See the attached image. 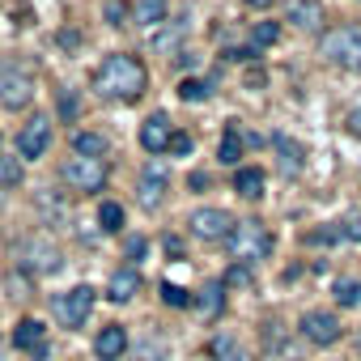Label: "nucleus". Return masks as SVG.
Here are the masks:
<instances>
[{"label":"nucleus","instance_id":"a878e982","mask_svg":"<svg viewBox=\"0 0 361 361\" xmlns=\"http://www.w3.org/2000/svg\"><path fill=\"white\" fill-rule=\"evenodd\" d=\"M276 39H281V26H276V22H259V26L251 30V47H259V51L272 47Z\"/></svg>","mask_w":361,"mask_h":361},{"label":"nucleus","instance_id":"c85d7f7f","mask_svg":"<svg viewBox=\"0 0 361 361\" xmlns=\"http://www.w3.org/2000/svg\"><path fill=\"white\" fill-rule=\"evenodd\" d=\"M340 238H344V243H361V213H348V217L340 221Z\"/></svg>","mask_w":361,"mask_h":361},{"label":"nucleus","instance_id":"6e6552de","mask_svg":"<svg viewBox=\"0 0 361 361\" xmlns=\"http://www.w3.org/2000/svg\"><path fill=\"white\" fill-rule=\"evenodd\" d=\"M188 230H192L196 238H204V243H221V238H230L234 217H230L226 209H196V213L188 217Z\"/></svg>","mask_w":361,"mask_h":361},{"label":"nucleus","instance_id":"aec40b11","mask_svg":"<svg viewBox=\"0 0 361 361\" xmlns=\"http://www.w3.org/2000/svg\"><path fill=\"white\" fill-rule=\"evenodd\" d=\"M234 192L247 196V200H259V196H264V170H255V166H238V174H234Z\"/></svg>","mask_w":361,"mask_h":361},{"label":"nucleus","instance_id":"4468645a","mask_svg":"<svg viewBox=\"0 0 361 361\" xmlns=\"http://www.w3.org/2000/svg\"><path fill=\"white\" fill-rule=\"evenodd\" d=\"M94 353H98L102 361H119V357L128 353V327H123V323H106V327L98 331V340H94Z\"/></svg>","mask_w":361,"mask_h":361},{"label":"nucleus","instance_id":"cd10ccee","mask_svg":"<svg viewBox=\"0 0 361 361\" xmlns=\"http://www.w3.org/2000/svg\"><path fill=\"white\" fill-rule=\"evenodd\" d=\"M221 302H226V281H221V285L213 281V285H204V289H200V306H204V310H217Z\"/></svg>","mask_w":361,"mask_h":361},{"label":"nucleus","instance_id":"9d476101","mask_svg":"<svg viewBox=\"0 0 361 361\" xmlns=\"http://www.w3.org/2000/svg\"><path fill=\"white\" fill-rule=\"evenodd\" d=\"M170 140H174V128H170V115H149L145 123H140V149L145 153H153V157H161V153H170Z\"/></svg>","mask_w":361,"mask_h":361},{"label":"nucleus","instance_id":"6ab92c4d","mask_svg":"<svg viewBox=\"0 0 361 361\" xmlns=\"http://www.w3.org/2000/svg\"><path fill=\"white\" fill-rule=\"evenodd\" d=\"M43 336H47V327H43L39 319H22V323L13 327V344H18L22 353H35V348H43Z\"/></svg>","mask_w":361,"mask_h":361},{"label":"nucleus","instance_id":"b1692460","mask_svg":"<svg viewBox=\"0 0 361 361\" xmlns=\"http://www.w3.org/2000/svg\"><path fill=\"white\" fill-rule=\"evenodd\" d=\"M209 94H213L209 81H196V77H183V81H178V98H183V102H204Z\"/></svg>","mask_w":361,"mask_h":361},{"label":"nucleus","instance_id":"f8f14e48","mask_svg":"<svg viewBox=\"0 0 361 361\" xmlns=\"http://www.w3.org/2000/svg\"><path fill=\"white\" fill-rule=\"evenodd\" d=\"M188 26H192L188 13H183V18H174V22H161L157 30H149V47H153V51H174L178 43L188 39Z\"/></svg>","mask_w":361,"mask_h":361},{"label":"nucleus","instance_id":"c9c22d12","mask_svg":"<svg viewBox=\"0 0 361 361\" xmlns=\"http://www.w3.org/2000/svg\"><path fill=\"white\" fill-rule=\"evenodd\" d=\"M140 361H161V344H145L140 348Z\"/></svg>","mask_w":361,"mask_h":361},{"label":"nucleus","instance_id":"dca6fc26","mask_svg":"<svg viewBox=\"0 0 361 361\" xmlns=\"http://www.w3.org/2000/svg\"><path fill=\"white\" fill-rule=\"evenodd\" d=\"M289 22L298 30H319L323 26V5H319V0H293V5H289Z\"/></svg>","mask_w":361,"mask_h":361},{"label":"nucleus","instance_id":"423d86ee","mask_svg":"<svg viewBox=\"0 0 361 361\" xmlns=\"http://www.w3.org/2000/svg\"><path fill=\"white\" fill-rule=\"evenodd\" d=\"M30 98H35V77L26 73V68H5L0 73V106L5 111H22V106H30Z\"/></svg>","mask_w":361,"mask_h":361},{"label":"nucleus","instance_id":"473e14b6","mask_svg":"<svg viewBox=\"0 0 361 361\" xmlns=\"http://www.w3.org/2000/svg\"><path fill=\"white\" fill-rule=\"evenodd\" d=\"M170 153H178V157H188V153H192V136H183V132H174V140H170Z\"/></svg>","mask_w":361,"mask_h":361},{"label":"nucleus","instance_id":"1a4fd4ad","mask_svg":"<svg viewBox=\"0 0 361 361\" xmlns=\"http://www.w3.org/2000/svg\"><path fill=\"white\" fill-rule=\"evenodd\" d=\"M298 327H302V336H306L310 344H336V340L344 336V327H340V319H336L331 310H306Z\"/></svg>","mask_w":361,"mask_h":361},{"label":"nucleus","instance_id":"393cba45","mask_svg":"<svg viewBox=\"0 0 361 361\" xmlns=\"http://www.w3.org/2000/svg\"><path fill=\"white\" fill-rule=\"evenodd\" d=\"M336 302H340V306H361V281L340 276V281H336Z\"/></svg>","mask_w":361,"mask_h":361},{"label":"nucleus","instance_id":"412c9836","mask_svg":"<svg viewBox=\"0 0 361 361\" xmlns=\"http://www.w3.org/2000/svg\"><path fill=\"white\" fill-rule=\"evenodd\" d=\"M106 149H111V140L102 132H77L73 136V153H81V157H106Z\"/></svg>","mask_w":361,"mask_h":361},{"label":"nucleus","instance_id":"7c9ffc66","mask_svg":"<svg viewBox=\"0 0 361 361\" xmlns=\"http://www.w3.org/2000/svg\"><path fill=\"white\" fill-rule=\"evenodd\" d=\"M226 285H251V264H234L230 276H226Z\"/></svg>","mask_w":361,"mask_h":361},{"label":"nucleus","instance_id":"f704fd0d","mask_svg":"<svg viewBox=\"0 0 361 361\" xmlns=\"http://www.w3.org/2000/svg\"><path fill=\"white\" fill-rule=\"evenodd\" d=\"M145 255V238H128V259H140Z\"/></svg>","mask_w":361,"mask_h":361},{"label":"nucleus","instance_id":"7ed1b4c3","mask_svg":"<svg viewBox=\"0 0 361 361\" xmlns=\"http://www.w3.org/2000/svg\"><path fill=\"white\" fill-rule=\"evenodd\" d=\"M64 183L68 192H81V196H94L106 188V157H68L64 161Z\"/></svg>","mask_w":361,"mask_h":361},{"label":"nucleus","instance_id":"a211bd4d","mask_svg":"<svg viewBox=\"0 0 361 361\" xmlns=\"http://www.w3.org/2000/svg\"><path fill=\"white\" fill-rule=\"evenodd\" d=\"M272 149L281 153V166H285V170H293V174H298V170L306 166V149H302L298 140H289L285 132H276V136H272Z\"/></svg>","mask_w":361,"mask_h":361},{"label":"nucleus","instance_id":"2eb2a0df","mask_svg":"<svg viewBox=\"0 0 361 361\" xmlns=\"http://www.w3.org/2000/svg\"><path fill=\"white\" fill-rule=\"evenodd\" d=\"M140 293V272L136 268H115L111 281H106V298L111 302H132Z\"/></svg>","mask_w":361,"mask_h":361},{"label":"nucleus","instance_id":"e433bc0d","mask_svg":"<svg viewBox=\"0 0 361 361\" xmlns=\"http://www.w3.org/2000/svg\"><path fill=\"white\" fill-rule=\"evenodd\" d=\"M247 5H251V9H272L276 0H247Z\"/></svg>","mask_w":361,"mask_h":361},{"label":"nucleus","instance_id":"4c0bfd02","mask_svg":"<svg viewBox=\"0 0 361 361\" xmlns=\"http://www.w3.org/2000/svg\"><path fill=\"white\" fill-rule=\"evenodd\" d=\"M0 361H5V348H0Z\"/></svg>","mask_w":361,"mask_h":361},{"label":"nucleus","instance_id":"bb28decb","mask_svg":"<svg viewBox=\"0 0 361 361\" xmlns=\"http://www.w3.org/2000/svg\"><path fill=\"white\" fill-rule=\"evenodd\" d=\"M18 183H22V161L0 157V188H18Z\"/></svg>","mask_w":361,"mask_h":361},{"label":"nucleus","instance_id":"f257e3e1","mask_svg":"<svg viewBox=\"0 0 361 361\" xmlns=\"http://www.w3.org/2000/svg\"><path fill=\"white\" fill-rule=\"evenodd\" d=\"M145 64L136 56H106L94 73V94L106 98V102H136L145 94Z\"/></svg>","mask_w":361,"mask_h":361},{"label":"nucleus","instance_id":"f03ea898","mask_svg":"<svg viewBox=\"0 0 361 361\" xmlns=\"http://www.w3.org/2000/svg\"><path fill=\"white\" fill-rule=\"evenodd\" d=\"M226 247H230V259L234 264H259V259H268V251H272V230L264 226V221H234V230H230V238H226Z\"/></svg>","mask_w":361,"mask_h":361},{"label":"nucleus","instance_id":"72a5a7b5","mask_svg":"<svg viewBox=\"0 0 361 361\" xmlns=\"http://www.w3.org/2000/svg\"><path fill=\"white\" fill-rule=\"evenodd\" d=\"M344 123H348V132H353V136H361V106H353Z\"/></svg>","mask_w":361,"mask_h":361},{"label":"nucleus","instance_id":"9b49d317","mask_svg":"<svg viewBox=\"0 0 361 361\" xmlns=\"http://www.w3.org/2000/svg\"><path fill=\"white\" fill-rule=\"evenodd\" d=\"M166 188H170V174H166V166H145V170H140V183H136V192H140V204H145V209L161 204Z\"/></svg>","mask_w":361,"mask_h":361},{"label":"nucleus","instance_id":"4be33fe9","mask_svg":"<svg viewBox=\"0 0 361 361\" xmlns=\"http://www.w3.org/2000/svg\"><path fill=\"white\" fill-rule=\"evenodd\" d=\"M217 157H221V166H238L243 161V132L230 123L226 128V136L217 140Z\"/></svg>","mask_w":361,"mask_h":361},{"label":"nucleus","instance_id":"f3484780","mask_svg":"<svg viewBox=\"0 0 361 361\" xmlns=\"http://www.w3.org/2000/svg\"><path fill=\"white\" fill-rule=\"evenodd\" d=\"M132 22L140 30H157L166 22V0H136V5H132Z\"/></svg>","mask_w":361,"mask_h":361},{"label":"nucleus","instance_id":"5701e85b","mask_svg":"<svg viewBox=\"0 0 361 361\" xmlns=\"http://www.w3.org/2000/svg\"><path fill=\"white\" fill-rule=\"evenodd\" d=\"M98 226H102L106 234H119V226H123V204L102 200V209H98Z\"/></svg>","mask_w":361,"mask_h":361},{"label":"nucleus","instance_id":"ddd939ff","mask_svg":"<svg viewBox=\"0 0 361 361\" xmlns=\"http://www.w3.org/2000/svg\"><path fill=\"white\" fill-rule=\"evenodd\" d=\"M22 264L26 268H35V272H60V251L51 247V243H43V238H35V243H26L22 247Z\"/></svg>","mask_w":361,"mask_h":361},{"label":"nucleus","instance_id":"2f4dec72","mask_svg":"<svg viewBox=\"0 0 361 361\" xmlns=\"http://www.w3.org/2000/svg\"><path fill=\"white\" fill-rule=\"evenodd\" d=\"M123 18H128V9H123V0H106V22H111V26H119Z\"/></svg>","mask_w":361,"mask_h":361},{"label":"nucleus","instance_id":"c756f323","mask_svg":"<svg viewBox=\"0 0 361 361\" xmlns=\"http://www.w3.org/2000/svg\"><path fill=\"white\" fill-rule=\"evenodd\" d=\"M161 298H166L170 306H192V293H183V289H178V285H170V281L161 285Z\"/></svg>","mask_w":361,"mask_h":361},{"label":"nucleus","instance_id":"20e7f679","mask_svg":"<svg viewBox=\"0 0 361 361\" xmlns=\"http://www.w3.org/2000/svg\"><path fill=\"white\" fill-rule=\"evenodd\" d=\"M323 56L348 73H361V30L357 26H340L323 39Z\"/></svg>","mask_w":361,"mask_h":361},{"label":"nucleus","instance_id":"0eeeda50","mask_svg":"<svg viewBox=\"0 0 361 361\" xmlns=\"http://www.w3.org/2000/svg\"><path fill=\"white\" fill-rule=\"evenodd\" d=\"M94 289L90 285H77V289H68V293H60L56 298V314H60V323L64 327H85V319H90V310H94Z\"/></svg>","mask_w":361,"mask_h":361},{"label":"nucleus","instance_id":"39448f33","mask_svg":"<svg viewBox=\"0 0 361 361\" xmlns=\"http://www.w3.org/2000/svg\"><path fill=\"white\" fill-rule=\"evenodd\" d=\"M47 149H51V115H30L18 132V157L39 161Z\"/></svg>","mask_w":361,"mask_h":361}]
</instances>
